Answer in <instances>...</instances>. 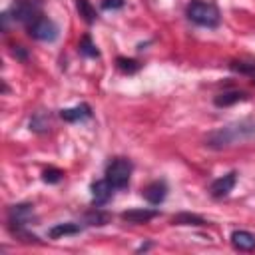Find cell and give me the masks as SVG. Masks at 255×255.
Segmentation results:
<instances>
[{"label":"cell","instance_id":"cell-3","mask_svg":"<svg viewBox=\"0 0 255 255\" xmlns=\"http://www.w3.org/2000/svg\"><path fill=\"white\" fill-rule=\"evenodd\" d=\"M34 219V205H30V203H16V205H12L10 209H8V227H10V231L14 233V235H18V237H26L28 241L32 239H38L36 235H28L24 229H26V225L30 223Z\"/></svg>","mask_w":255,"mask_h":255},{"label":"cell","instance_id":"cell-15","mask_svg":"<svg viewBox=\"0 0 255 255\" xmlns=\"http://www.w3.org/2000/svg\"><path fill=\"white\" fill-rule=\"evenodd\" d=\"M171 223L173 225H195V227H201V225H205L207 221L201 217V215H197V213H189V211H181V213H177V215H173V219H171Z\"/></svg>","mask_w":255,"mask_h":255},{"label":"cell","instance_id":"cell-22","mask_svg":"<svg viewBox=\"0 0 255 255\" xmlns=\"http://www.w3.org/2000/svg\"><path fill=\"white\" fill-rule=\"evenodd\" d=\"M62 175H64V171H62V169H56V167H48V169L42 173V179H44L46 183H58V181L62 179Z\"/></svg>","mask_w":255,"mask_h":255},{"label":"cell","instance_id":"cell-5","mask_svg":"<svg viewBox=\"0 0 255 255\" xmlns=\"http://www.w3.org/2000/svg\"><path fill=\"white\" fill-rule=\"evenodd\" d=\"M26 30L34 40H40V42H54L60 34L56 22L50 20L48 16H44V14H38L32 22H28Z\"/></svg>","mask_w":255,"mask_h":255},{"label":"cell","instance_id":"cell-20","mask_svg":"<svg viewBox=\"0 0 255 255\" xmlns=\"http://www.w3.org/2000/svg\"><path fill=\"white\" fill-rule=\"evenodd\" d=\"M48 126H50V118H48L44 112H38V114L30 120V129H34V131H46Z\"/></svg>","mask_w":255,"mask_h":255},{"label":"cell","instance_id":"cell-8","mask_svg":"<svg viewBox=\"0 0 255 255\" xmlns=\"http://www.w3.org/2000/svg\"><path fill=\"white\" fill-rule=\"evenodd\" d=\"M141 195H143V199H145L147 203L159 205V203L165 199V195H167V185H165L163 179H155V181L147 183V185L141 189Z\"/></svg>","mask_w":255,"mask_h":255},{"label":"cell","instance_id":"cell-1","mask_svg":"<svg viewBox=\"0 0 255 255\" xmlns=\"http://www.w3.org/2000/svg\"><path fill=\"white\" fill-rule=\"evenodd\" d=\"M251 135H255V122L245 118V120L227 124V126L211 131L205 139V145L211 147V149H223V147H229V145H233L237 141H243Z\"/></svg>","mask_w":255,"mask_h":255},{"label":"cell","instance_id":"cell-6","mask_svg":"<svg viewBox=\"0 0 255 255\" xmlns=\"http://www.w3.org/2000/svg\"><path fill=\"white\" fill-rule=\"evenodd\" d=\"M8 14L14 22L28 24L40 14V0H14L8 8Z\"/></svg>","mask_w":255,"mask_h":255},{"label":"cell","instance_id":"cell-18","mask_svg":"<svg viewBox=\"0 0 255 255\" xmlns=\"http://www.w3.org/2000/svg\"><path fill=\"white\" fill-rule=\"evenodd\" d=\"M229 68H231L233 72L243 74V76H251V78H255V62H253V60H251V62H245V60H233V62L229 64Z\"/></svg>","mask_w":255,"mask_h":255},{"label":"cell","instance_id":"cell-9","mask_svg":"<svg viewBox=\"0 0 255 255\" xmlns=\"http://www.w3.org/2000/svg\"><path fill=\"white\" fill-rule=\"evenodd\" d=\"M90 191H92V201H94V205H104V203L110 201V197H112V193H114V187L110 185L108 179H100V181H94V183H92Z\"/></svg>","mask_w":255,"mask_h":255},{"label":"cell","instance_id":"cell-13","mask_svg":"<svg viewBox=\"0 0 255 255\" xmlns=\"http://www.w3.org/2000/svg\"><path fill=\"white\" fill-rule=\"evenodd\" d=\"M231 245L239 251H251L255 249V235L245 229H235L231 233Z\"/></svg>","mask_w":255,"mask_h":255},{"label":"cell","instance_id":"cell-12","mask_svg":"<svg viewBox=\"0 0 255 255\" xmlns=\"http://www.w3.org/2000/svg\"><path fill=\"white\" fill-rule=\"evenodd\" d=\"M60 118H62L64 122H70V124H74V122H84V120L92 118V108H90L88 104H78V106H74V108L62 110V112H60Z\"/></svg>","mask_w":255,"mask_h":255},{"label":"cell","instance_id":"cell-21","mask_svg":"<svg viewBox=\"0 0 255 255\" xmlns=\"http://www.w3.org/2000/svg\"><path fill=\"white\" fill-rule=\"evenodd\" d=\"M80 54H84V56H88V58H98V56H100V52H98L96 44L90 40V36H84V38L80 40Z\"/></svg>","mask_w":255,"mask_h":255},{"label":"cell","instance_id":"cell-17","mask_svg":"<svg viewBox=\"0 0 255 255\" xmlns=\"http://www.w3.org/2000/svg\"><path fill=\"white\" fill-rule=\"evenodd\" d=\"M110 219H112L110 213L102 211L100 207H94L92 211L86 213V223H88V225H106Z\"/></svg>","mask_w":255,"mask_h":255},{"label":"cell","instance_id":"cell-24","mask_svg":"<svg viewBox=\"0 0 255 255\" xmlns=\"http://www.w3.org/2000/svg\"><path fill=\"white\" fill-rule=\"evenodd\" d=\"M10 52H12V56L18 58V60H26V58H28V54H26V50H24L22 46H12Z\"/></svg>","mask_w":255,"mask_h":255},{"label":"cell","instance_id":"cell-4","mask_svg":"<svg viewBox=\"0 0 255 255\" xmlns=\"http://www.w3.org/2000/svg\"><path fill=\"white\" fill-rule=\"evenodd\" d=\"M131 161L128 157H114L106 167V179L114 189H126L131 177Z\"/></svg>","mask_w":255,"mask_h":255},{"label":"cell","instance_id":"cell-11","mask_svg":"<svg viewBox=\"0 0 255 255\" xmlns=\"http://www.w3.org/2000/svg\"><path fill=\"white\" fill-rule=\"evenodd\" d=\"M159 211L157 209H147V207H135V209H128L122 213V219L128 223H147L149 219L157 217Z\"/></svg>","mask_w":255,"mask_h":255},{"label":"cell","instance_id":"cell-10","mask_svg":"<svg viewBox=\"0 0 255 255\" xmlns=\"http://www.w3.org/2000/svg\"><path fill=\"white\" fill-rule=\"evenodd\" d=\"M249 100V94L247 92H241V90H227V92H221L213 98V104L217 108H229L233 104H239V102H245Z\"/></svg>","mask_w":255,"mask_h":255},{"label":"cell","instance_id":"cell-2","mask_svg":"<svg viewBox=\"0 0 255 255\" xmlns=\"http://www.w3.org/2000/svg\"><path fill=\"white\" fill-rule=\"evenodd\" d=\"M187 18L203 28H217L221 22L219 10L215 4L211 2H203V0H193L187 4Z\"/></svg>","mask_w":255,"mask_h":255},{"label":"cell","instance_id":"cell-14","mask_svg":"<svg viewBox=\"0 0 255 255\" xmlns=\"http://www.w3.org/2000/svg\"><path fill=\"white\" fill-rule=\"evenodd\" d=\"M80 231H82V227L78 223H58L48 231V237L50 239H60L64 235H78Z\"/></svg>","mask_w":255,"mask_h":255},{"label":"cell","instance_id":"cell-19","mask_svg":"<svg viewBox=\"0 0 255 255\" xmlns=\"http://www.w3.org/2000/svg\"><path fill=\"white\" fill-rule=\"evenodd\" d=\"M116 66H118V70L124 72V74H135V72L139 70V62H137V60H133V58H124V56H120V58L116 60Z\"/></svg>","mask_w":255,"mask_h":255},{"label":"cell","instance_id":"cell-7","mask_svg":"<svg viewBox=\"0 0 255 255\" xmlns=\"http://www.w3.org/2000/svg\"><path fill=\"white\" fill-rule=\"evenodd\" d=\"M235 183H237V171H229V173L217 177V179L209 185V193H211V197L221 199V197L229 195V191H233Z\"/></svg>","mask_w":255,"mask_h":255},{"label":"cell","instance_id":"cell-23","mask_svg":"<svg viewBox=\"0 0 255 255\" xmlns=\"http://www.w3.org/2000/svg\"><path fill=\"white\" fill-rule=\"evenodd\" d=\"M124 0H102V8L104 10H118V8H124Z\"/></svg>","mask_w":255,"mask_h":255},{"label":"cell","instance_id":"cell-16","mask_svg":"<svg viewBox=\"0 0 255 255\" xmlns=\"http://www.w3.org/2000/svg\"><path fill=\"white\" fill-rule=\"evenodd\" d=\"M76 8H78V14L82 16L84 22H88V24L96 22L98 14H96V8L90 4V0H76Z\"/></svg>","mask_w":255,"mask_h":255}]
</instances>
